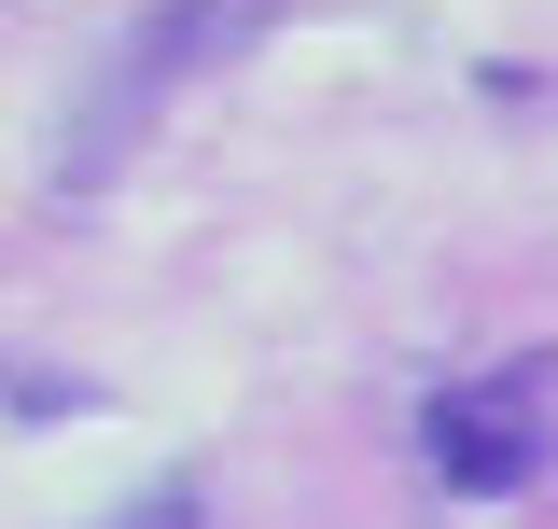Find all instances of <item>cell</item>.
I'll return each instance as SVG.
<instances>
[{
  "mask_svg": "<svg viewBox=\"0 0 558 529\" xmlns=\"http://www.w3.org/2000/svg\"><path fill=\"white\" fill-rule=\"evenodd\" d=\"M545 446H558V348H517V362H488V377L418 404V460L461 502H517L545 473Z\"/></svg>",
  "mask_w": 558,
  "mask_h": 529,
  "instance_id": "6da1fadb",
  "label": "cell"
},
{
  "mask_svg": "<svg viewBox=\"0 0 558 529\" xmlns=\"http://www.w3.org/2000/svg\"><path fill=\"white\" fill-rule=\"evenodd\" d=\"M112 529H209V502H196V488H154V502H140V516H112Z\"/></svg>",
  "mask_w": 558,
  "mask_h": 529,
  "instance_id": "7a4b0ae2",
  "label": "cell"
}]
</instances>
